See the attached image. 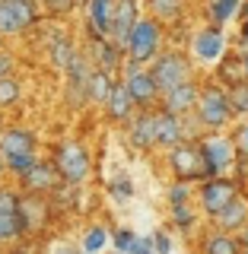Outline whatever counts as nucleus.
<instances>
[{
	"mask_svg": "<svg viewBox=\"0 0 248 254\" xmlns=\"http://www.w3.org/2000/svg\"><path fill=\"white\" fill-rule=\"evenodd\" d=\"M16 102H19V83L13 76H3L0 79V108L16 105Z\"/></svg>",
	"mask_w": 248,
	"mask_h": 254,
	"instance_id": "obj_29",
	"label": "nucleus"
},
{
	"mask_svg": "<svg viewBox=\"0 0 248 254\" xmlns=\"http://www.w3.org/2000/svg\"><path fill=\"white\" fill-rule=\"evenodd\" d=\"M3 162H6V169H13L16 175H26L38 159H35V153H26V156H10V159H3Z\"/></svg>",
	"mask_w": 248,
	"mask_h": 254,
	"instance_id": "obj_33",
	"label": "nucleus"
},
{
	"mask_svg": "<svg viewBox=\"0 0 248 254\" xmlns=\"http://www.w3.org/2000/svg\"><path fill=\"white\" fill-rule=\"evenodd\" d=\"M22 178V188L29 190V194H48V190H54L61 185L58 172H54L51 162H35L26 175H19Z\"/></svg>",
	"mask_w": 248,
	"mask_h": 254,
	"instance_id": "obj_13",
	"label": "nucleus"
},
{
	"mask_svg": "<svg viewBox=\"0 0 248 254\" xmlns=\"http://www.w3.org/2000/svg\"><path fill=\"white\" fill-rule=\"evenodd\" d=\"M150 242H153V254H169V251H172V238L165 235L163 229L150 235Z\"/></svg>",
	"mask_w": 248,
	"mask_h": 254,
	"instance_id": "obj_36",
	"label": "nucleus"
},
{
	"mask_svg": "<svg viewBox=\"0 0 248 254\" xmlns=\"http://www.w3.org/2000/svg\"><path fill=\"white\" fill-rule=\"evenodd\" d=\"M22 232H26V222H22L19 210H13V213H0V242L19 238Z\"/></svg>",
	"mask_w": 248,
	"mask_h": 254,
	"instance_id": "obj_25",
	"label": "nucleus"
},
{
	"mask_svg": "<svg viewBox=\"0 0 248 254\" xmlns=\"http://www.w3.org/2000/svg\"><path fill=\"white\" fill-rule=\"evenodd\" d=\"M134 238H137V235H134L131 229H118L115 238H111V242H115V251H118V254H127V248H131Z\"/></svg>",
	"mask_w": 248,
	"mask_h": 254,
	"instance_id": "obj_35",
	"label": "nucleus"
},
{
	"mask_svg": "<svg viewBox=\"0 0 248 254\" xmlns=\"http://www.w3.org/2000/svg\"><path fill=\"white\" fill-rule=\"evenodd\" d=\"M197 121H201L207 130H220V127H226L233 121V105H229V95L223 86H204L201 92H197Z\"/></svg>",
	"mask_w": 248,
	"mask_h": 254,
	"instance_id": "obj_3",
	"label": "nucleus"
},
{
	"mask_svg": "<svg viewBox=\"0 0 248 254\" xmlns=\"http://www.w3.org/2000/svg\"><path fill=\"white\" fill-rule=\"evenodd\" d=\"M236 194H239V181H229V178H223V175L201 181V206H204L207 216H217Z\"/></svg>",
	"mask_w": 248,
	"mask_h": 254,
	"instance_id": "obj_8",
	"label": "nucleus"
},
{
	"mask_svg": "<svg viewBox=\"0 0 248 254\" xmlns=\"http://www.w3.org/2000/svg\"><path fill=\"white\" fill-rule=\"evenodd\" d=\"M236 156L239 159H248V124H242V127H239V130H236Z\"/></svg>",
	"mask_w": 248,
	"mask_h": 254,
	"instance_id": "obj_37",
	"label": "nucleus"
},
{
	"mask_svg": "<svg viewBox=\"0 0 248 254\" xmlns=\"http://www.w3.org/2000/svg\"><path fill=\"white\" fill-rule=\"evenodd\" d=\"M26 153H35V137L26 127H6L0 133V156L10 159V156H26Z\"/></svg>",
	"mask_w": 248,
	"mask_h": 254,
	"instance_id": "obj_14",
	"label": "nucleus"
},
{
	"mask_svg": "<svg viewBox=\"0 0 248 254\" xmlns=\"http://www.w3.org/2000/svg\"><path fill=\"white\" fill-rule=\"evenodd\" d=\"M172 222L181 229V232H191V229H194V210H191L188 203L172 206Z\"/></svg>",
	"mask_w": 248,
	"mask_h": 254,
	"instance_id": "obj_31",
	"label": "nucleus"
},
{
	"mask_svg": "<svg viewBox=\"0 0 248 254\" xmlns=\"http://www.w3.org/2000/svg\"><path fill=\"white\" fill-rule=\"evenodd\" d=\"M16 32H22V26L16 22V16L6 6V0H0V35H16Z\"/></svg>",
	"mask_w": 248,
	"mask_h": 254,
	"instance_id": "obj_30",
	"label": "nucleus"
},
{
	"mask_svg": "<svg viewBox=\"0 0 248 254\" xmlns=\"http://www.w3.org/2000/svg\"><path fill=\"white\" fill-rule=\"evenodd\" d=\"M159 48H163V26H159L156 19H140L134 22V29H131V35H127V42H124V54H127V61L131 64H137V67H143V64H150L159 54Z\"/></svg>",
	"mask_w": 248,
	"mask_h": 254,
	"instance_id": "obj_1",
	"label": "nucleus"
},
{
	"mask_svg": "<svg viewBox=\"0 0 248 254\" xmlns=\"http://www.w3.org/2000/svg\"><path fill=\"white\" fill-rule=\"evenodd\" d=\"M150 76H153L156 89L163 95V92L175 89V86L194 79V70H191V61L181 51H165V54H156V58L150 61Z\"/></svg>",
	"mask_w": 248,
	"mask_h": 254,
	"instance_id": "obj_2",
	"label": "nucleus"
},
{
	"mask_svg": "<svg viewBox=\"0 0 248 254\" xmlns=\"http://www.w3.org/2000/svg\"><path fill=\"white\" fill-rule=\"evenodd\" d=\"M239 45H242L245 51H248V19L242 22V29H239Z\"/></svg>",
	"mask_w": 248,
	"mask_h": 254,
	"instance_id": "obj_43",
	"label": "nucleus"
},
{
	"mask_svg": "<svg viewBox=\"0 0 248 254\" xmlns=\"http://www.w3.org/2000/svg\"><path fill=\"white\" fill-rule=\"evenodd\" d=\"M236 13H242V22L248 19V3H245V0H242V3H239V10H236Z\"/></svg>",
	"mask_w": 248,
	"mask_h": 254,
	"instance_id": "obj_44",
	"label": "nucleus"
},
{
	"mask_svg": "<svg viewBox=\"0 0 248 254\" xmlns=\"http://www.w3.org/2000/svg\"><path fill=\"white\" fill-rule=\"evenodd\" d=\"M121 83H124L127 95H131L134 108L147 111V108H153L156 102H159V89H156L153 76H150V70L137 67V64H131V61H127V70H124V79H121Z\"/></svg>",
	"mask_w": 248,
	"mask_h": 254,
	"instance_id": "obj_7",
	"label": "nucleus"
},
{
	"mask_svg": "<svg viewBox=\"0 0 248 254\" xmlns=\"http://www.w3.org/2000/svg\"><path fill=\"white\" fill-rule=\"evenodd\" d=\"M77 3H89V0H77Z\"/></svg>",
	"mask_w": 248,
	"mask_h": 254,
	"instance_id": "obj_46",
	"label": "nucleus"
},
{
	"mask_svg": "<svg viewBox=\"0 0 248 254\" xmlns=\"http://www.w3.org/2000/svg\"><path fill=\"white\" fill-rule=\"evenodd\" d=\"M239 254H248V248H242V251H239Z\"/></svg>",
	"mask_w": 248,
	"mask_h": 254,
	"instance_id": "obj_45",
	"label": "nucleus"
},
{
	"mask_svg": "<svg viewBox=\"0 0 248 254\" xmlns=\"http://www.w3.org/2000/svg\"><path fill=\"white\" fill-rule=\"evenodd\" d=\"M226 95H229V105H233V115L248 118V79L245 83H236Z\"/></svg>",
	"mask_w": 248,
	"mask_h": 254,
	"instance_id": "obj_27",
	"label": "nucleus"
},
{
	"mask_svg": "<svg viewBox=\"0 0 248 254\" xmlns=\"http://www.w3.org/2000/svg\"><path fill=\"white\" fill-rule=\"evenodd\" d=\"M74 45H70L67 42V38H54V45H51V58H54V64H58V67L64 70V67H67V64L70 61H74Z\"/></svg>",
	"mask_w": 248,
	"mask_h": 254,
	"instance_id": "obj_28",
	"label": "nucleus"
},
{
	"mask_svg": "<svg viewBox=\"0 0 248 254\" xmlns=\"http://www.w3.org/2000/svg\"><path fill=\"white\" fill-rule=\"evenodd\" d=\"M239 242L229 232H210L201 242V254H239Z\"/></svg>",
	"mask_w": 248,
	"mask_h": 254,
	"instance_id": "obj_21",
	"label": "nucleus"
},
{
	"mask_svg": "<svg viewBox=\"0 0 248 254\" xmlns=\"http://www.w3.org/2000/svg\"><path fill=\"white\" fill-rule=\"evenodd\" d=\"M105 242H108L105 229H102V226H92L89 232H86V238H83V248L89 251V254H95V251H102V248H105Z\"/></svg>",
	"mask_w": 248,
	"mask_h": 254,
	"instance_id": "obj_32",
	"label": "nucleus"
},
{
	"mask_svg": "<svg viewBox=\"0 0 248 254\" xmlns=\"http://www.w3.org/2000/svg\"><path fill=\"white\" fill-rule=\"evenodd\" d=\"M169 165H172V175L181 181V185L207 178V165H204V156H201V149H197V143L181 140L178 146H172L169 149Z\"/></svg>",
	"mask_w": 248,
	"mask_h": 254,
	"instance_id": "obj_6",
	"label": "nucleus"
},
{
	"mask_svg": "<svg viewBox=\"0 0 248 254\" xmlns=\"http://www.w3.org/2000/svg\"><path fill=\"white\" fill-rule=\"evenodd\" d=\"M127 254H153V242H150V238H134L131 242V248H127Z\"/></svg>",
	"mask_w": 248,
	"mask_h": 254,
	"instance_id": "obj_41",
	"label": "nucleus"
},
{
	"mask_svg": "<svg viewBox=\"0 0 248 254\" xmlns=\"http://www.w3.org/2000/svg\"><path fill=\"white\" fill-rule=\"evenodd\" d=\"M147 6H150V19H156V22H175L181 16V10H185V3L181 0H147Z\"/></svg>",
	"mask_w": 248,
	"mask_h": 254,
	"instance_id": "obj_22",
	"label": "nucleus"
},
{
	"mask_svg": "<svg viewBox=\"0 0 248 254\" xmlns=\"http://www.w3.org/2000/svg\"><path fill=\"white\" fill-rule=\"evenodd\" d=\"M191 200V185H181V181H175L169 188V206H181Z\"/></svg>",
	"mask_w": 248,
	"mask_h": 254,
	"instance_id": "obj_34",
	"label": "nucleus"
},
{
	"mask_svg": "<svg viewBox=\"0 0 248 254\" xmlns=\"http://www.w3.org/2000/svg\"><path fill=\"white\" fill-rule=\"evenodd\" d=\"M239 3L242 0H210L207 3V13H210V26H223V22H229L239 10Z\"/></svg>",
	"mask_w": 248,
	"mask_h": 254,
	"instance_id": "obj_23",
	"label": "nucleus"
},
{
	"mask_svg": "<svg viewBox=\"0 0 248 254\" xmlns=\"http://www.w3.org/2000/svg\"><path fill=\"white\" fill-rule=\"evenodd\" d=\"M153 133H156V146H178L181 140H185V127H181V118L169 115V111H153Z\"/></svg>",
	"mask_w": 248,
	"mask_h": 254,
	"instance_id": "obj_12",
	"label": "nucleus"
},
{
	"mask_svg": "<svg viewBox=\"0 0 248 254\" xmlns=\"http://www.w3.org/2000/svg\"><path fill=\"white\" fill-rule=\"evenodd\" d=\"M213 219H217V226L223 229V232H233V229L248 226V197L245 194H236Z\"/></svg>",
	"mask_w": 248,
	"mask_h": 254,
	"instance_id": "obj_15",
	"label": "nucleus"
},
{
	"mask_svg": "<svg viewBox=\"0 0 248 254\" xmlns=\"http://www.w3.org/2000/svg\"><path fill=\"white\" fill-rule=\"evenodd\" d=\"M102 105H105L111 121H127V118L134 115V102H131V95H127L124 83H115V79H111V89H108Z\"/></svg>",
	"mask_w": 248,
	"mask_h": 254,
	"instance_id": "obj_16",
	"label": "nucleus"
},
{
	"mask_svg": "<svg viewBox=\"0 0 248 254\" xmlns=\"http://www.w3.org/2000/svg\"><path fill=\"white\" fill-rule=\"evenodd\" d=\"M127 140L137 149H153L156 146V133H153V111H140V118H134L127 127Z\"/></svg>",
	"mask_w": 248,
	"mask_h": 254,
	"instance_id": "obj_18",
	"label": "nucleus"
},
{
	"mask_svg": "<svg viewBox=\"0 0 248 254\" xmlns=\"http://www.w3.org/2000/svg\"><path fill=\"white\" fill-rule=\"evenodd\" d=\"M51 165H54V172H58L61 181H67V185H83L92 162H89V153H86L83 143H61Z\"/></svg>",
	"mask_w": 248,
	"mask_h": 254,
	"instance_id": "obj_4",
	"label": "nucleus"
},
{
	"mask_svg": "<svg viewBox=\"0 0 248 254\" xmlns=\"http://www.w3.org/2000/svg\"><path fill=\"white\" fill-rule=\"evenodd\" d=\"M191 51H194L197 61H207V64H217L223 54H226V38H223V29L220 26H207L194 35L191 42Z\"/></svg>",
	"mask_w": 248,
	"mask_h": 254,
	"instance_id": "obj_10",
	"label": "nucleus"
},
{
	"mask_svg": "<svg viewBox=\"0 0 248 254\" xmlns=\"http://www.w3.org/2000/svg\"><path fill=\"white\" fill-rule=\"evenodd\" d=\"M111 194H115V197H121V200H124V197H131V194H134V188H131V181H127V178H124V175H118V178H115V181H111Z\"/></svg>",
	"mask_w": 248,
	"mask_h": 254,
	"instance_id": "obj_39",
	"label": "nucleus"
},
{
	"mask_svg": "<svg viewBox=\"0 0 248 254\" xmlns=\"http://www.w3.org/2000/svg\"><path fill=\"white\" fill-rule=\"evenodd\" d=\"M6 6L13 10V16H16V22L22 26V32H26L32 22L38 19V10H35V3H32V0H6Z\"/></svg>",
	"mask_w": 248,
	"mask_h": 254,
	"instance_id": "obj_26",
	"label": "nucleus"
},
{
	"mask_svg": "<svg viewBox=\"0 0 248 254\" xmlns=\"http://www.w3.org/2000/svg\"><path fill=\"white\" fill-rule=\"evenodd\" d=\"M64 70H67V76H70V89H74L80 99H86V83H89V73H92L89 61H86L83 54H74V61H70Z\"/></svg>",
	"mask_w": 248,
	"mask_h": 254,
	"instance_id": "obj_20",
	"label": "nucleus"
},
{
	"mask_svg": "<svg viewBox=\"0 0 248 254\" xmlns=\"http://www.w3.org/2000/svg\"><path fill=\"white\" fill-rule=\"evenodd\" d=\"M86 254H89V251H86Z\"/></svg>",
	"mask_w": 248,
	"mask_h": 254,
	"instance_id": "obj_48",
	"label": "nucleus"
},
{
	"mask_svg": "<svg viewBox=\"0 0 248 254\" xmlns=\"http://www.w3.org/2000/svg\"><path fill=\"white\" fill-rule=\"evenodd\" d=\"M45 6H48L54 16H64V13H70V10L77 6V0H45Z\"/></svg>",
	"mask_w": 248,
	"mask_h": 254,
	"instance_id": "obj_40",
	"label": "nucleus"
},
{
	"mask_svg": "<svg viewBox=\"0 0 248 254\" xmlns=\"http://www.w3.org/2000/svg\"><path fill=\"white\" fill-rule=\"evenodd\" d=\"M197 149H201V156H204L207 178H217V175H223L226 169L236 165V143L229 140L226 133H220V130L207 133V137L197 143Z\"/></svg>",
	"mask_w": 248,
	"mask_h": 254,
	"instance_id": "obj_5",
	"label": "nucleus"
},
{
	"mask_svg": "<svg viewBox=\"0 0 248 254\" xmlns=\"http://www.w3.org/2000/svg\"><path fill=\"white\" fill-rule=\"evenodd\" d=\"M3 76H13V58L6 51H0V79Z\"/></svg>",
	"mask_w": 248,
	"mask_h": 254,
	"instance_id": "obj_42",
	"label": "nucleus"
},
{
	"mask_svg": "<svg viewBox=\"0 0 248 254\" xmlns=\"http://www.w3.org/2000/svg\"><path fill=\"white\" fill-rule=\"evenodd\" d=\"M111 89V76L102 70H92L89 83H86V102H105V95Z\"/></svg>",
	"mask_w": 248,
	"mask_h": 254,
	"instance_id": "obj_24",
	"label": "nucleus"
},
{
	"mask_svg": "<svg viewBox=\"0 0 248 254\" xmlns=\"http://www.w3.org/2000/svg\"><path fill=\"white\" fill-rule=\"evenodd\" d=\"M89 35L92 38H108V26H111V13H115V0H89Z\"/></svg>",
	"mask_w": 248,
	"mask_h": 254,
	"instance_id": "obj_17",
	"label": "nucleus"
},
{
	"mask_svg": "<svg viewBox=\"0 0 248 254\" xmlns=\"http://www.w3.org/2000/svg\"><path fill=\"white\" fill-rule=\"evenodd\" d=\"M13 210H19V197L13 190L0 188V213H13Z\"/></svg>",
	"mask_w": 248,
	"mask_h": 254,
	"instance_id": "obj_38",
	"label": "nucleus"
},
{
	"mask_svg": "<svg viewBox=\"0 0 248 254\" xmlns=\"http://www.w3.org/2000/svg\"><path fill=\"white\" fill-rule=\"evenodd\" d=\"M92 58L99 61L102 73H115L118 64H121V54H118V45H111L108 38H92Z\"/></svg>",
	"mask_w": 248,
	"mask_h": 254,
	"instance_id": "obj_19",
	"label": "nucleus"
},
{
	"mask_svg": "<svg viewBox=\"0 0 248 254\" xmlns=\"http://www.w3.org/2000/svg\"><path fill=\"white\" fill-rule=\"evenodd\" d=\"M140 19L137 13V0H115V13H111V26H108V42L124 48L127 35H131L134 22Z\"/></svg>",
	"mask_w": 248,
	"mask_h": 254,
	"instance_id": "obj_9",
	"label": "nucleus"
},
{
	"mask_svg": "<svg viewBox=\"0 0 248 254\" xmlns=\"http://www.w3.org/2000/svg\"><path fill=\"white\" fill-rule=\"evenodd\" d=\"M0 172H3V162H0Z\"/></svg>",
	"mask_w": 248,
	"mask_h": 254,
	"instance_id": "obj_47",
	"label": "nucleus"
},
{
	"mask_svg": "<svg viewBox=\"0 0 248 254\" xmlns=\"http://www.w3.org/2000/svg\"><path fill=\"white\" fill-rule=\"evenodd\" d=\"M197 92H201V86H197L194 79H188V83H181V86H175V89L163 92V95H159V99H163V111H169V115H175V118L194 111Z\"/></svg>",
	"mask_w": 248,
	"mask_h": 254,
	"instance_id": "obj_11",
	"label": "nucleus"
}]
</instances>
